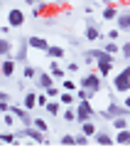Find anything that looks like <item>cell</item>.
Listing matches in <instances>:
<instances>
[{
  "label": "cell",
  "instance_id": "cell-7",
  "mask_svg": "<svg viewBox=\"0 0 130 148\" xmlns=\"http://www.w3.org/2000/svg\"><path fill=\"white\" fill-rule=\"evenodd\" d=\"M7 25H10V27H17V30H20V27L25 25V12H22L20 8H12V10L7 12Z\"/></svg>",
  "mask_w": 130,
  "mask_h": 148
},
{
  "label": "cell",
  "instance_id": "cell-38",
  "mask_svg": "<svg viewBox=\"0 0 130 148\" xmlns=\"http://www.w3.org/2000/svg\"><path fill=\"white\" fill-rule=\"evenodd\" d=\"M0 141L3 143H15L17 138H15V133H0Z\"/></svg>",
  "mask_w": 130,
  "mask_h": 148
},
{
  "label": "cell",
  "instance_id": "cell-27",
  "mask_svg": "<svg viewBox=\"0 0 130 148\" xmlns=\"http://www.w3.org/2000/svg\"><path fill=\"white\" fill-rule=\"evenodd\" d=\"M47 10H49V8H47V0H44V3H37V5H32V15H35V17L44 15Z\"/></svg>",
  "mask_w": 130,
  "mask_h": 148
},
{
  "label": "cell",
  "instance_id": "cell-1",
  "mask_svg": "<svg viewBox=\"0 0 130 148\" xmlns=\"http://www.w3.org/2000/svg\"><path fill=\"white\" fill-rule=\"evenodd\" d=\"M91 54H93V62H96V67H98V74H101V77H108V74L113 72L115 57H113V54H108L103 47L91 49Z\"/></svg>",
  "mask_w": 130,
  "mask_h": 148
},
{
  "label": "cell",
  "instance_id": "cell-43",
  "mask_svg": "<svg viewBox=\"0 0 130 148\" xmlns=\"http://www.w3.org/2000/svg\"><path fill=\"white\" fill-rule=\"evenodd\" d=\"M7 32H10V25H0V37H7Z\"/></svg>",
  "mask_w": 130,
  "mask_h": 148
},
{
  "label": "cell",
  "instance_id": "cell-33",
  "mask_svg": "<svg viewBox=\"0 0 130 148\" xmlns=\"http://www.w3.org/2000/svg\"><path fill=\"white\" fill-rule=\"evenodd\" d=\"M32 126L39 128L42 133H47V121H44V119H32Z\"/></svg>",
  "mask_w": 130,
  "mask_h": 148
},
{
  "label": "cell",
  "instance_id": "cell-35",
  "mask_svg": "<svg viewBox=\"0 0 130 148\" xmlns=\"http://www.w3.org/2000/svg\"><path fill=\"white\" fill-rule=\"evenodd\" d=\"M59 143H62V146H76V143H74V136H71V133H64V136L59 138Z\"/></svg>",
  "mask_w": 130,
  "mask_h": 148
},
{
  "label": "cell",
  "instance_id": "cell-4",
  "mask_svg": "<svg viewBox=\"0 0 130 148\" xmlns=\"http://www.w3.org/2000/svg\"><path fill=\"white\" fill-rule=\"evenodd\" d=\"M113 91H115V94H128V91H130V64L123 67L113 77Z\"/></svg>",
  "mask_w": 130,
  "mask_h": 148
},
{
  "label": "cell",
  "instance_id": "cell-17",
  "mask_svg": "<svg viewBox=\"0 0 130 148\" xmlns=\"http://www.w3.org/2000/svg\"><path fill=\"white\" fill-rule=\"evenodd\" d=\"M35 106H37V94H35V91H27V94H25V99H22V109L32 111Z\"/></svg>",
  "mask_w": 130,
  "mask_h": 148
},
{
  "label": "cell",
  "instance_id": "cell-34",
  "mask_svg": "<svg viewBox=\"0 0 130 148\" xmlns=\"http://www.w3.org/2000/svg\"><path fill=\"white\" fill-rule=\"evenodd\" d=\"M3 123H5V126H15V123H17V119L12 116L10 111H7V114H3Z\"/></svg>",
  "mask_w": 130,
  "mask_h": 148
},
{
  "label": "cell",
  "instance_id": "cell-46",
  "mask_svg": "<svg viewBox=\"0 0 130 148\" xmlns=\"http://www.w3.org/2000/svg\"><path fill=\"white\" fill-rule=\"evenodd\" d=\"M123 106H125V109H128V111H130V96H128V99H125V101H123Z\"/></svg>",
  "mask_w": 130,
  "mask_h": 148
},
{
  "label": "cell",
  "instance_id": "cell-11",
  "mask_svg": "<svg viewBox=\"0 0 130 148\" xmlns=\"http://www.w3.org/2000/svg\"><path fill=\"white\" fill-rule=\"evenodd\" d=\"M115 22H118V30L120 32H130V8H128V10H118Z\"/></svg>",
  "mask_w": 130,
  "mask_h": 148
},
{
  "label": "cell",
  "instance_id": "cell-21",
  "mask_svg": "<svg viewBox=\"0 0 130 148\" xmlns=\"http://www.w3.org/2000/svg\"><path fill=\"white\" fill-rule=\"evenodd\" d=\"M62 104H66V106H74L76 104V96H74V91H59V96H57Z\"/></svg>",
  "mask_w": 130,
  "mask_h": 148
},
{
  "label": "cell",
  "instance_id": "cell-26",
  "mask_svg": "<svg viewBox=\"0 0 130 148\" xmlns=\"http://www.w3.org/2000/svg\"><path fill=\"white\" fill-rule=\"evenodd\" d=\"M44 109H47V114H49V116H59V99H49Z\"/></svg>",
  "mask_w": 130,
  "mask_h": 148
},
{
  "label": "cell",
  "instance_id": "cell-31",
  "mask_svg": "<svg viewBox=\"0 0 130 148\" xmlns=\"http://www.w3.org/2000/svg\"><path fill=\"white\" fill-rule=\"evenodd\" d=\"M89 141H91V138L86 136V133H81V131H79L76 136H74V143H76V146H86V143H89Z\"/></svg>",
  "mask_w": 130,
  "mask_h": 148
},
{
  "label": "cell",
  "instance_id": "cell-13",
  "mask_svg": "<svg viewBox=\"0 0 130 148\" xmlns=\"http://www.w3.org/2000/svg\"><path fill=\"white\" fill-rule=\"evenodd\" d=\"M91 138H93V143H98V146H113V136H110L108 131H103V128H98Z\"/></svg>",
  "mask_w": 130,
  "mask_h": 148
},
{
  "label": "cell",
  "instance_id": "cell-22",
  "mask_svg": "<svg viewBox=\"0 0 130 148\" xmlns=\"http://www.w3.org/2000/svg\"><path fill=\"white\" fill-rule=\"evenodd\" d=\"M113 143H130V128H123V131H115Z\"/></svg>",
  "mask_w": 130,
  "mask_h": 148
},
{
  "label": "cell",
  "instance_id": "cell-30",
  "mask_svg": "<svg viewBox=\"0 0 130 148\" xmlns=\"http://www.w3.org/2000/svg\"><path fill=\"white\" fill-rule=\"evenodd\" d=\"M74 96H76V101H83V99H91V96H93V94H91V91H86V89H81V86H79V89L74 91Z\"/></svg>",
  "mask_w": 130,
  "mask_h": 148
},
{
  "label": "cell",
  "instance_id": "cell-16",
  "mask_svg": "<svg viewBox=\"0 0 130 148\" xmlns=\"http://www.w3.org/2000/svg\"><path fill=\"white\" fill-rule=\"evenodd\" d=\"M115 15H118V5H113V3H108V5H103V10H101V17H103L106 22L115 20Z\"/></svg>",
  "mask_w": 130,
  "mask_h": 148
},
{
  "label": "cell",
  "instance_id": "cell-28",
  "mask_svg": "<svg viewBox=\"0 0 130 148\" xmlns=\"http://www.w3.org/2000/svg\"><path fill=\"white\" fill-rule=\"evenodd\" d=\"M59 86H62V91H76L79 89V84H76V82H71V79H62V84H59Z\"/></svg>",
  "mask_w": 130,
  "mask_h": 148
},
{
  "label": "cell",
  "instance_id": "cell-47",
  "mask_svg": "<svg viewBox=\"0 0 130 148\" xmlns=\"http://www.w3.org/2000/svg\"><path fill=\"white\" fill-rule=\"evenodd\" d=\"M57 3H66V0H57Z\"/></svg>",
  "mask_w": 130,
  "mask_h": 148
},
{
  "label": "cell",
  "instance_id": "cell-8",
  "mask_svg": "<svg viewBox=\"0 0 130 148\" xmlns=\"http://www.w3.org/2000/svg\"><path fill=\"white\" fill-rule=\"evenodd\" d=\"M35 82H37V89H47V86H52V84H57V82H54V77L49 72H39V69H37V77H35Z\"/></svg>",
  "mask_w": 130,
  "mask_h": 148
},
{
  "label": "cell",
  "instance_id": "cell-19",
  "mask_svg": "<svg viewBox=\"0 0 130 148\" xmlns=\"http://www.w3.org/2000/svg\"><path fill=\"white\" fill-rule=\"evenodd\" d=\"M10 54H12V42L7 40V37H0V59L10 57Z\"/></svg>",
  "mask_w": 130,
  "mask_h": 148
},
{
  "label": "cell",
  "instance_id": "cell-39",
  "mask_svg": "<svg viewBox=\"0 0 130 148\" xmlns=\"http://www.w3.org/2000/svg\"><path fill=\"white\" fill-rule=\"evenodd\" d=\"M120 54H123L125 59H130V42H123V45H120Z\"/></svg>",
  "mask_w": 130,
  "mask_h": 148
},
{
  "label": "cell",
  "instance_id": "cell-18",
  "mask_svg": "<svg viewBox=\"0 0 130 148\" xmlns=\"http://www.w3.org/2000/svg\"><path fill=\"white\" fill-rule=\"evenodd\" d=\"M110 126H113L115 131H123V128H130V119H125V116H115V119H110Z\"/></svg>",
  "mask_w": 130,
  "mask_h": 148
},
{
  "label": "cell",
  "instance_id": "cell-14",
  "mask_svg": "<svg viewBox=\"0 0 130 148\" xmlns=\"http://www.w3.org/2000/svg\"><path fill=\"white\" fill-rule=\"evenodd\" d=\"M27 49H30V45H27V40H20V45H17V49H15V62L17 64H25L27 62Z\"/></svg>",
  "mask_w": 130,
  "mask_h": 148
},
{
  "label": "cell",
  "instance_id": "cell-41",
  "mask_svg": "<svg viewBox=\"0 0 130 148\" xmlns=\"http://www.w3.org/2000/svg\"><path fill=\"white\" fill-rule=\"evenodd\" d=\"M64 69H66L69 74H76V72H79V62H69V64H66Z\"/></svg>",
  "mask_w": 130,
  "mask_h": 148
},
{
  "label": "cell",
  "instance_id": "cell-32",
  "mask_svg": "<svg viewBox=\"0 0 130 148\" xmlns=\"http://www.w3.org/2000/svg\"><path fill=\"white\" fill-rule=\"evenodd\" d=\"M59 91H62V89H59L57 84H52V86H47V89H44V94H47L49 99H57V96H59Z\"/></svg>",
  "mask_w": 130,
  "mask_h": 148
},
{
  "label": "cell",
  "instance_id": "cell-9",
  "mask_svg": "<svg viewBox=\"0 0 130 148\" xmlns=\"http://www.w3.org/2000/svg\"><path fill=\"white\" fill-rule=\"evenodd\" d=\"M47 72L54 77V82H62V79H66V69H64L62 64H59V59H52V62H49V69H47Z\"/></svg>",
  "mask_w": 130,
  "mask_h": 148
},
{
  "label": "cell",
  "instance_id": "cell-44",
  "mask_svg": "<svg viewBox=\"0 0 130 148\" xmlns=\"http://www.w3.org/2000/svg\"><path fill=\"white\" fill-rule=\"evenodd\" d=\"M27 5H37V3H44V0H25Z\"/></svg>",
  "mask_w": 130,
  "mask_h": 148
},
{
  "label": "cell",
  "instance_id": "cell-29",
  "mask_svg": "<svg viewBox=\"0 0 130 148\" xmlns=\"http://www.w3.org/2000/svg\"><path fill=\"white\" fill-rule=\"evenodd\" d=\"M62 116H64V121H69V123H76V114H74V106H69L66 111H62Z\"/></svg>",
  "mask_w": 130,
  "mask_h": 148
},
{
  "label": "cell",
  "instance_id": "cell-23",
  "mask_svg": "<svg viewBox=\"0 0 130 148\" xmlns=\"http://www.w3.org/2000/svg\"><path fill=\"white\" fill-rule=\"evenodd\" d=\"M103 49H106L108 54H113V57H118V54H120V45H118V42H113V40H106Z\"/></svg>",
  "mask_w": 130,
  "mask_h": 148
},
{
  "label": "cell",
  "instance_id": "cell-24",
  "mask_svg": "<svg viewBox=\"0 0 130 148\" xmlns=\"http://www.w3.org/2000/svg\"><path fill=\"white\" fill-rule=\"evenodd\" d=\"M96 131H98V126H96L93 121H81V133H86V136L91 138Z\"/></svg>",
  "mask_w": 130,
  "mask_h": 148
},
{
  "label": "cell",
  "instance_id": "cell-25",
  "mask_svg": "<svg viewBox=\"0 0 130 148\" xmlns=\"http://www.w3.org/2000/svg\"><path fill=\"white\" fill-rule=\"evenodd\" d=\"M22 77H25V79H35V77H37V67H35V64H22Z\"/></svg>",
  "mask_w": 130,
  "mask_h": 148
},
{
  "label": "cell",
  "instance_id": "cell-10",
  "mask_svg": "<svg viewBox=\"0 0 130 148\" xmlns=\"http://www.w3.org/2000/svg\"><path fill=\"white\" fill-rule=\"evenodd\" d=\"M15 69H17V62L12 57H3L0 59V74H3V77H12Z\"/></svg>",
  "mask_w": 130,
  "mask_h": 148
},
{
  "label": "cell",
  "instance_id": "cell-5",
  "mask_svg": "<svg viewBox=\"0 0 130 148\" xmlns=\"http://www.w3.org/2000/svg\"><path fill=\"white\" fill-rule=\"evenodd\" d=\"M12 133H15L17 141H22V138H30V141H35V143H47V136H44L39 128H35V126H20L17 131H12Z\"/></svg>",
  "mask_w": 130,
  "mask_h": 148
},
{
  "label": "cell",
  "instance_id": "cell-3",
  "mask_svg": "<svg viewBox=\"0 0 130 148\" xmlns=\"http://www.w3.org/2000/svg\"><path fill=\"white\" fill-rule=\"evenodd\" d=\"M79 86L86 91H91V94H98L101 86H103V77H101L98 72H91V74H83L81 82H79Z\"/></svg>",
  "mask_w": 130,
  "mask_h": 148
},
{
  "label": "cell",
  "instance_id": "cell-48",
  "mask_svg": "<svg viewBox=\"0 0 130 148\" xmlns=\"http://www.w3.org/2000/svg\"><path fill=\"white\" fill-rule=\"evenodd\" d=\"M125 3H128V5H130V0H125Z\"/></svg>",
  "mask_w": 130,
  "mask_h": 148
},
{
  "label": "cell",
  "instance_id": "cell-45",
  "mask_svg": "<svg viewBox=\"0 0 130 148\" xmlns=\"http://www.w3.org/2000/svg\"><path fill=\"white\" fill-rule=\"evenodd\" d=\"M7 99H10V96H7L5 91H0V101H7Z\"/></svg>",
  "mask_w": 130,
  "mask_h": 148
},
{
  "label": "cell",
  "instance_id": "cell-37",
  "mask_svg": "<svg viewBox=\"0 0 130 148\" xmlns=\"http://www.w3.org/2000/svg\"><path fill=\"white\" fill-rule=\"evenodd\" d=\"M118 37H120V30H118V27H113V30H108L106 40H113V42H118Z\"/></svg>",
  "mask_w": 130,
  "mask_h": 148
},
{
  "label": "cell",
  "instance_id": "cell-15",
  "mask_svg": "<svg viewBox=\"0 0 130 148\" xmlns=\"http://www.w3.org/2000/svg\"><path fill=\"white\" fill-rule=\"evenodd\" d=\"M27 45H30V47L32 49H39V52H47V49H49V42H47V40H44V37H27Z\"/></svg>",
  "mask_w": 130,
  "mask_h": 148
},
{
  "label": "cell",
  "instance_id": "cell-2",
  "mask_svg": "<svg viewBox=\"0 0 130 148\" xmlns=\"http://www.w3.org/2000/svg\"><path fill=\"white\" fill-rule=\"evenodd\" d=\"M74 114H76V123L81 121H93L96 119V109L91 106V99H83L74 104Z\"/></svg>",
  "mask_w": 130,
  "mask_h": 148
},
{
  "label": "cell",
  "instance_id": "cell-20",
  "mask_svg": "<svg viewBox=\"0 0 130 148\" xmlns=\"http://www.w3.org/2000/svg\"><path fill=\"white\" fill-rule=\"evenodd\" d=\"M44 54H47L49 59H64V47H59V45H49V49Z\"/></svg>",
  "mask_w": 130,
  "mask_h": 148
},
{
  "label": "cell",
  "instance_id": "cell-36",
  "mask_svg": "<svg viewBox=\"0 0 130 148\" xmlns=\"http://www.w3.org/2000/svg\"><path fill=\"white\" fill-rule=\"evenodd\" d=\"M47 101H49V96L39 89V94H37V106H47Z\"/></svg>",
  "mask_w": 130,
  "mask_h": 148
},
{
  "label": "cell",
  "instance_id": "cell-12",
  "mask_svg": "<svg viewBox=\"0 0 130 148\" xmlns=\"http://www.w3.org/2000/svg\"><path fill=\"white\" fill-rule=\"evenodd\" d=\"M83 37H86V40H89V42H96V40H101V30H98V25H96L93 20H89L86 22V32H83Z\"/></svg>",
  "mask_w": 130,
  "mask_h": 148
},
{
  "label": "cell",
  "instance_id": "cell-6",
  "mask_svg": "<svg viewBox=\"0 0 130 148\" xmlns=\"http://www.w3.org/2000/svg\"><path fill=\"white\" fill-rule=\"evenodd\" d=\"M10 114L17 119V123H22V126H32V116H30V111L22 109V106L17 104H10Z\"/></svg>",
  "mask_w": 130,
  "mask_h": 148
},
{
  "label": "cell",
  "instance_id": "cell-42",
  "mask_svg": "<svg viewBox=\"0 0 130 148\" xmlns=\"http://www.w3.org/2000/svg\"><path fill=\"white\" fill-rule=\"evenodd\" d=\"M7 111H10V104L7 101H0V114H7Z\"/></svg>",
  "mask_w": 130,
  "mask_h": 148
},
{
  "label": "cell",
  "instance_id": "cell-40",
  "mask_svg": "<svg viewBox=\"0 0 130 148\" xmlns=\"http://www.w3.org/2000/svg\"><path fill=\"white\" fill-rule=\"evenodd\" d=\"M83 64H91V67H96V62H93V54H91V49H89V52H83Z\"/></svg>",
  "mask_w": 130,
  "mask_h": 148
}]
</instances>
